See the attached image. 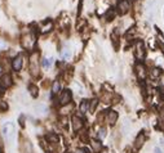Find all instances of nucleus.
Returning <instances> with one entry per match:
<instances>
[{"instance_id":"obj_11","label":"nucleus","mask_w":164,"mask_h":153,"mask_svg":"<svg viewBox=\"0 0 164 153\" xmlns=\"http://www.w3.org/2000/svg\"><path fill=\"white\" fill-rule=\"evenodd\" d=\"M155 4L154 2H149L147 3V9H146V15H147V18H149V21H151L152 18H154V14H155Z\"/></svg>"},{"instance_id":"obj_1","label":"nucleus","mask_w":164,"mask_h":153,"mask_svg":"<svg viewBox=\"0 0 164 153\" xmlns=\"http://www.w3.org/2000/svg\"><path fill=\"white\" fill-rule=\"evenodd\" d=\"M2 133H3L4 139L7 140V143L12 144L16 139V126H14V124L12 121L4 122L3 127H2Z\"/></svg>"},{"instance_id":"obj_2","label":"nucleus","mask_w":164,"mask_h":153,"mask_svg":"<svg viewBox=\"0 0 164 153\" xmlns=\"http://www.w3.org/2000/svg\"><path fill=\"white\" fill-rule=\"evenodd\" d=\"M134 57L138 62H144L145 58H146V46H145V42L142 40H138L136 42V46H134Z\"/></svg>"},{"instance_id":"obj_26","label":"nucleus","mask_w":164,"mask_h":153,"mask_svg":"<svg viewBox=\"0 0 164 153\" xmlns=\"http://www.w3.org/2000/svg\"><path fill=\"white\" fill-rule=\"evenodd\" d=\"M81 7H83V0H80V2H79V5H78V15H80V13H81Z\"/></svg>"},{"instance_id":"obj_28","label":"nucleus","mask_w":164,"mask_h":153,"mask_svg":"<svg viewBox=\"0 0 164 153\" xmlns=\"http://www.w3.org/2000/svg\"><path fill=\"white\" fill-rule=\"evenodd\" d=\"M154 153H162V151H160L159 147H156V148L154 149Z\"/></svg>"},{"instance_id":"obj_18","label":"nucleus","mask_w":164,"mask_h":153,"mask_svg":"<svg viewBox=\"0 0 164 153\" xmlns=\"http://www.w3.org/2000/svg\"><path fill=\"white\" fill-rule=\"evenodd\" d=\"M61 56H62V59H69L71 57V50L69 46H65L61 52Z\"/></svg>"},{"instance_id":"obj_22","label":"nucleus","mask_w":164,"mask_h":153,"mask_svg":"<svg viewBox=\"0 0 164 153\" xmlns=\"http://www.w3.org/2000/svg\"><path fill=\"white\" fill-rule=\"evenodd\" d=\"M155 30H156V34H158V39H156V40L159 41L162 45H164V36H163V34L159 31V29H158V27H155Z\"/></svg>"},{"instance_id":"obj_12","label":"nucleus","mask_w":164,"mask_h":153,"mask_svg":"<svg viewBox=\"0 0 164 153\" xmlns=\"http://www.w3.org/2000/svg\"><path fill=\"white\" fill-rule=\"evenodd\" d=\"M116 120H118V112H115V111H109L107 112V122L109 124L114 125L116 122Z\"/></svg>"},{"instance_id":"obj_5","label":"nucleus","mask_w":164,"mask_h":153,"mask_svg":"<svg viewBox=\"0 0 164 153\" xmlns=\"http://www.w3.org/2000/svg\"><path fill=\"white\" fill-rule=\"evenodd\" d=\"M36 57H37V53H32L30 57V71L34 76H36L37 72H39V64L36 62Z\"/></svg>"},{"instance_id":"obj_32","label":"nucleus","mask_w":164,"mask_h":153,"mask_svg":"<svg viewBox=\"0 0 164 153\" xmlns=\"http://www.w3.org/2000/svg\"><path fill=\"white\" fill-rule=\"evenodd\" d=\"M163 14H164V13H163Z\"/></svg>"},{"instance_id":"obj_9","label":"nucleus","mask_w":164,"mask_h":153,"mask_svg":"<svg viewBox=\"0 0 164 153\" xmlns=\"http://www.w3.org/2000/svg\"><path fill=\"white\" fill-rule=\"evenodd\" d=\"M146 141V135H145V133L144 131H141V133L136 136V140H134V147L137 149H140L142 145H144V143Z\"/></svg>"},{"instance_id":"obj_19","label":"nucleus","mask_w":164,"mask_h":153,"mask_svg":"<svg viewBox=\"0 0 164 153\" xmlns=\"http://www.w3.org/2000/svg\"><path fill=\"white\" fill-rule=\"evenodd\" d=\"M53 61H54V59H53L52 57L44 58V59H43V67H44V68H49V67H51V66L53 64Z\"/></svg>"},{"instance_id":"obj_24","label":"nucleus","mask_w":164,"mask_h":153,"mask_svg":"<svg viewBox=\"0 0 164 153\" xmlns=\"http://www.w3.org/2000/svg\"><path fill=\"white\" fill-rule=\"evenodd\" d=\"M106 136V129H100V131H98V138L100 139H103Z\"/></svg>"},{"instance_id":"obj_3","label":"nucleus","mask_w":164,"mask_h":153,"mask_svg":"<svg viewBox=\"0 0 164 153\" xmlns=\"http://www.w3.org/2000/svg\"><path fill=\"white\" fill-rule=\"evenodd\" d=\"M136 75H137V77H138L140 81L146 80L147 71H146V67L144 66V63H142V62H138L137 64H136Z\"/></svg>"},{"instance_id":"obj_8","label":"nucleus","mask_w":164,"mask_h":153,"mask_svg":"<svg viewBox=\"0 0 164 153\" xmlns=\"http://www.w3.org/2000/svg\"><path fill=\"white\" fill-rule=\"evenodd\" d=\"M130 8V4H129V0H119V4H118V9L120 14H125L129 10Z\"/></svg>"},{"instance_id":"obj_16","label":"nucleus","mask_w":164,"mask_h":153,"mask_svg":"<svg viewBox=\"0 0 164 153\" xmlns=\"http://www.w3.org/2000/svg\"><path fill=\"white\" fill-rule=\"evenodd\" d=\"M29 91L32 98H36L37 95H39V90H37V86L34 85V84H30L29 85Z\"/></svg>"},{"instance_id":"obj_25","label":"nucleus","mask_w":164,"mask_h":153,"mask_svg":"<svg viewBox=\"0 0 164 153\" xmlns=\"http://www.w3.org/2000/svg\"><path fill=\"white\" fill-rule=\"evenodd\" d=\"M52 29H53V23H52V22H49V25H47L44 29L41 30V32H48V31H51Z\"/></svg>"},{"instance_id":"obj_13","label":"nucleus","mask_w":164,"mask_h":153,"mask_svg":"<svg viewBox=\"0 0 164 153\" xmlns=\"http://www.w3.org/2000/svg\"><path fill=\"white\" fill-rule=\"evenodd\" d=\"M89 107H91V102L87 100V99H84V100H81L80 106H79V109H80L81 113H85V112L89 111Z\"/></svg>"},{"instance_id":"obj_23","label":"nucleus","mask_w":164,"mask_h":153,"mask_svg":"<svg viewBox=\"0 0 164 153\" xmlns=\"http://www.w3.org/2000/svg\"><path fill=\"white\" fill-rule=\"evenodd\" d=\"M97 103H98L97 99L91 100V107H89V111H91V112H94V109H96V107H97Z\"/></svg>"},{"instance_id":"obj_20","label":"nucleus","mask_w":164,"mask_h":153,"mask_svg":"<svg viewBox=\"0 0 164 153\" xmlns=\"http://www.w3.org/2000/svg\"><path fill=\"white\" fill-rule=\"evenodd\" d=\"M160 75H162V70H160V68H152V70H151V77H152V79L160 77Z\"/></svg>"},{"instance_id":"obj_14","label":"nucleus","mask_w":164,"mask_h":153,"mask_svg":"<svg viewBox=\"0 0 164 153\" xmlns=\"http://www.w3.org/2000/svg\"><path fill=\"white\" fill-rule=\"evenodd\" d=\"M115 15H116L115 9H114V8H110V9H107V12L105 13V19H106L107 22H111L114 18H115Z\"/></svg>"},{"instance_id":"obj_17","label":"nucleus","mask_w":164,"mask_h":153,"mask_svg":"<svg viewBox=\"0 0 164 153\" xmlns=\"http://www.w3.org/2000/svg\"><path fill=\"white\" fill-rule=\"evenodd\" d=\"M61 91V84H59V81H54L53 83V86H52V94L53 95H57L58 93Z\"/></svg>"},{"instance_id":"obj_10","label":"nucleus","mask_w":164,"mask_h":153,"mask_svg":"<svg viewBox=\"0 0 164 153\" xmlns=\"http://www.w3.org/2000/svg\"><path fill=\"white\" fill-rule=\"evenodd\" d=\"M22 64H23V58L22 56H17L13 61H12V67L14 71H20L21 68H22Z\"/></svg>"},{"instance_id":"obj_6","label":"nucleus","mask_w":164,"mask_h":153,"mask_svg":"<svg viewBox=\"0 0 164 153\" xmlns=\"http://www.w3.org/2000/svg\"><path fill=\"white\" fill-rule=\"evenodd\" d=\"M71 124H73V130L74 131H79L84 126V122H83V120H81V117L76 116V114L73 116V118H71Z\"/></svg>"},{"instance_id":"obj_27","label":"nucleus","mask_w":164,"mask_h":153,"mask_svg":"<svg viewBox=\"0 0 164 153\" xmlns=\"http://www.w3.org/2000/svg\"><path fill=\"white\" fill-rule=\"evenodd\" d=\"M4 95V87L0 85V97H3Z\"/></svg>"},{"instance_id":"obj_4","label":"nucleus","mask_w":164,"mask_h":153,"mask_svg":"<svg viewBox=\"0 0 164 153\" xmlns=\"http://www.w3.org/2000/svg\"><path fill=\"white\" fill-rule=\"evenodd\" d=\"M71 99H73V93H71V90H69V89L63 90L61 93V95H59V104L61 106H67L69 103L71 102Z\"/></svg>"},{"instance_id":"obj_21","label":"nucleus","mask_w":164,"mask_h":153,"mask_svg":"<svg viewBox=\"0 0 164 153\" xmlns=\"http://www.w3.org/2000/svg\"><path fill=\"white\" fill-rule=\"evenodd\" d=\"M92 147H93L94 152H96V153H98V152L101 151V148H102V144H101L98 140H93V141H92Z\"/></svg>"},{"instance_id":"obj_30","label":"nucleus","mask_w":164,"mask_h":153,"mask_svg":"<svg viewBox=\"0 0 164 153\" xmlns=\"http://www.w3.org/2000/svg\"><path fill=\"white\" fill-rule=\"evenodd\" d=\"M78 153H84V152H83V151H81V149H79V151H78Z\"/></svg>"},{"instance_id":"obj_15","label":"nucleus","mask_w":164,"mask_h":153,"mask_svg":"<svg viewBox=\"0 0 164 153\" xmlns=\"http://www.w3.org/2000/svg\"><path fill=\"white\" fill-rule=\"evenodd\" d=\"M47 140L49 141V143L56 144V143H58L59 138H58V135H57V134H54V133H49V134H47Z\"/></svg>"},{"instance_id":"obj_31","label":"nucleus","mask_w":164,"mask_h":153,"mask_svg":"<svg viewBox=\"0 0 164 153\" xmlns=\"http://www.w3.org/2000/svg\"><path fill=\"white\" fill-rule=\"evenodd\" d=\"M134 2H136V0H134Z\"/></svg>"},{"instance_id":"obj_7","label":"nucleus","mask_w":164,"mask_h":153,"mask_svg":"<svg viewBox=\"0 0 164 153\" xmlns=\"http://www.w3.org/2000/svg\"><path fill=\"white\" fill-rule=\"evenodd\" d=\"M13 84V81H12V77H10V75L9 73H4L2 77H0V85H2L4 89H7V87H10Z\"/></svg>"},{"instance_id":"obj_29","label":"nucleus","mask_w":164,"mask_h":153,"mask_svg":"<svg viewBox=\"0 0 164 153\" xmlns=\"http://www.w3.org/2000/svg\"><path fill=\"white\" fill-rule=\"evenodd\" d=\"M160 94H162V98H163V99H164V89H160Z\"/></svg>"}]
</instances>
